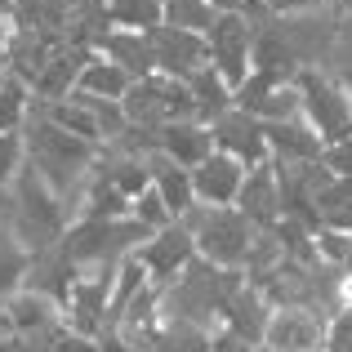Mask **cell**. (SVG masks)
<instances>
[{"label":"cell","instance_id":"15","mask_svg":"<svg viewBox=\"0 0 352 352\" xmlns=\"http://www.w3.org/2000/svg\"><path fill=\"white\" fill-rule=\"evenodd\" d=\"M156 152L179 161L183 170H197V165L214 152V134H210V125H201V120H174V125L156 129Z\"/></svg>","mask_w":352,"mask_h":352},{"label":"cell","instance_id":"33","mask_svg":"<svg viewBox=\"0 0 352 352\" xmlns=\"http://www.w3.org/2000/svg\"><path fill=\"white\" fill-rule=\"evenodd\" d=\"M9 36H14V23H0V80L9 76Z\"/></svg>","mask_w":352,"mask_h":352},{"label":"cell","instance_id":"12","mask_svg":"<svg viewBox=\"0 0 352 352\" xmlns=\"http://www.w3.org/2000/svg\"><path fill=\"white\" fill-rule=\"evenodd\" d=\"M241 183H245V165L223 152H210L192 170V197H197V206H236Z\"/></svg>","mask_w":352,"mask_h":352},{"label":"cell","instance_id":"5","mask_svg":"<svg viewBox=\"0 0 352 352\" xmlns=\"http://www.w3.org/2000/svg\"><path fill=\"white\" fill-rule=\"evenodd\" d=\"M339 23L344 14L335 9V0L321 9H308V14H285L276 18V32L285 36L290 54L299 58V67H326L330 50H335V36H339Z\"/></svg>","mask_w":352,"mask_h":352},{"label":"cell","instance_id":"36","mask_svg":"<svg viewBox=\"0 0 352 352\" xmlns=\"http://www.w3.org/2000/svg\"><path fill=\"white\" fill-rule=\"evenodd\" d=\"M250 352H272V348H263V344H258V348H250Z\"/></svg>","mask_w":352,"mask_h":352},{"label":"cell","instance_id":"23","mask_svg":"<svg viewBox=\"0 0 352 352\" xmlns=\"http://www.w3.org/2000/svg\"><path fill=\"white\" fill-rule=\"evenodd\" d=\"M107 23H112L116 32L147 36L165 23V5L161 0H107Z\"/></svg>","mask_w":352,"mask_h":352},{"label":"cell","instance_id":"6","mask_svg":"<svg viewBox=\"0 0 352 352\" xmlns=\"http://www.w3.org/2000/svg\"><path fill=\"white\" fill-rule=\"evenodd\" d=\"M250 23L241 14H214V27L206 32V50H210V67L223 76V85L236 94V85L250 76Z\"/></svg>","mask_w":352,"mask_h":352},{"label":"cell","instance_id":"7","mask_svg":"<svg viewBox=\"0 0 352 352\" xmlns=\"http://www.w3.org/2000/svg\"><path fill=\"white\" fill-rule=\"evenodd\" d=\"M134 258L143 263L147 281H152L156 290H165V285H174L183 276V267L197 258V245H192V236H188L183 223H170V228H161V232L147 236L143 245L134 250Z\"/></svg>","mask_w":352,"mask_h":352},{"label":"cell","instance_id":"25","mask_svg":"<svg viewBox=\"0 0 352 352\" xmlns=\"http://www.w3.org/2000/svg\"><path fill=\"white\" fill-rule=\"evenodd\" d=\"M45 116L54 120L58 129H67V134H76V138H85V143H94V147H103V134H98V120L85 112V107H76V103H50L45 107Z\"/></svg>","mask_w":352,"mask_h":352},{"label":"cell","instance_id":"9","mask_svg":"<svg viewBox=\"0 0 352 352\" xmlns=\"http://www.w3.org/2000/svg\"><path fill=\"white\" fill-rule=\"evenodd\" d=\"M152 41V58H156V72L170 80H188L192 72H201L210 63V50H206V36H192V32H179V27H156L147 32Z\"/></svg>","mask_w":352,"mask_h":352},{"label":"cell","instance_id":"19","mask_svg":"<svg viewBox=\"0 0 352 352\" xmlns=\"http://www.w3.org/2000/svg\"><path fill=\"white\" fill-rule=\"evenodd\" d=\"M50 58H54V45L50 41H41V36L27 32V27H14V36H9V76L23 80V85L32 89Z\"/></svg>","mask_w":352,"mask_h":352},{"label":"cell","instance_id":"24","mask_svg":"<svg viewBox=\"0 0 352 352\" xmlns=\"http://www.w3.org/2000/svg\"><path fill=\"white\" fill-rule=\"evenodd\" d=\"M27 107H32V89L23 80L5 76L0 80V134H18L27 120Z\"/></svg>","mask_w":352,"mask_h":352},{"label":"cell","instance_id":"34","mask_svg":"<svg viewBox=\"0 0 352 352\" xmlns=\"http://www.w3.org/2000/svg\"><path fill=\"white\" fill-rule=\"evenodd\" d=\"M0 23H14V0H0Z\"/></svg>","mask_w":352,"mask_h":352},{"label":"cell","instance_id":"10","mask_svg":"<svg viewBox=\"0 0 352 352\" xmlns=\"http://www.w3.org/2000/svg\"><path fill=\"white\" fill-rule=\"evenodd\" d=\"M210 134H214V152L232 156V161H241L245 170H254V165L267 161V138H263V120L250 116V112H223L210 125Z\"/></svg>","mask_w":352,"mask_h":352},{"label":"cell","instance_id":"18","mask_svg":"<svg viewBox=\"0 0 352 352\" xmlns=\"http://www.w3.org/2000/svg\"><path fill=\"white\" fill-rule=\"evenodd\" d=\"M0 312H5V321H9V330H14V339H27V335H36V330L54 326V321L63 317L58 303H50L45 294H36V290H18Z\"/></svg>","mask_w":352,"mask_h":352},{"label":"cell","instance_id":"13","mask_svg":"<svg viewBox=\"0 0 352 352\" xmlns=\"http://www.w3.org/2000/svg\"><path fill=\"white\" fill-rule=\"evenodd\" d=\"M267 317H272V303H267L250 281H241L223 303V326L219 330H228V335H236L241 344L258 348L263 344V330H267Z\"/></svg>","mask_w":352,"mask_h":352},{"label":"cell","instance_id":"26","mask_svg":"<svg viewBox=\"0 0 352 352\" xmlns=\"http://www.w3.org/2000/svg\"><path fill=\"white\" fill-rule=\"evenodd\" d=\"M165 27L206 36L210 27H214V9H210L206 0H170V5H165Z\"/></svg>","mask_w":352,"mask_h":352},{"label":"cell","instance_id":"38","mask_svg":"<svg viewBox=\"0 0 352 352\" xmlns=\"http://www.w3.org/2000/svg\"><path fill=\"white\" fill-rule=\"evenodd\" d=\"M245 5H250V0H245Z\"/></svg>","mask_w":352,"mask_h":352},{"label":"cell","instance_id":"16","mask_svg":"<svg viewBox=\"0 0 352 352\" xmlns=\"http://www.w3.org/2000/svg\"><path fill=\"white\" fill-rule=\"evenodd\" d=\"M147 174H152V192L165 201V210H170L174 223H179V219L197 206V197H192V170H183V165L170 161L165 152H152L147 156Z\"/></svg>","mask_w":352,"mask_h":352},{"label":"cell","instance_id":"2","mask_svg":"<svg viewBox=\"0 0 352 352\" xmlns=\"http://www.w3.org/2000/svg\"><path fill=\"white\" fill-rule=\"evenodd\" d=\"M147 236L152 232H147L143 223H134V219H76V223L63 232L58 250L76 267H107V263L129 258Z\"/></svg>","mask_w":352,"mask_h":352},{"label":"cell","instance_id":"37","mask_svg":"<svg viewBox=\"0 0 352 352\" xmlns=\"http://www.w3.org/2000/svg\"><path fill=\"white\" fill-rule=\"evenodd\" d=\"M161 5H170V0H161Z\"/></svg>","mask_w":352,"mask_h":352},{"label":"cell","instance_id":"22","mask_svg":"<svg viewBox=\"0 0 352 352\" xmlns=\"http://www.w3.org/2000/svg\"><path fill=\"white\" fill-rule=\"evenodd\" d=\"M9 223H14V219H0V308L23 290L27 263H32V254L18 245V236H14V228H9Z\"/></svg>","mask_w":352,"mask_h":352},{"label":"cell","instance_id":"4","mask_svg":"<svg viewBox=\"0 0 352 352\" xmlns=\"http://www.w3.org/2000/svg\"><path fill=\"white\" fill-rule=\"evenodd\" d=\"M120 107H125V120L138 125V129H165V125H174V120H197V107H192L188 85L161 76V72L134 80L129 94L120 98Z\"/></svg>","mask_w":352,"mask_h":352},{"label":"cell","instance_id":"11","mask_svg":"<svg viewBox=\"0 0 352 352\" xmlns=\"http://www.w3.org/2000/svg\"><path fill=\"white\" fill-rule=\"evenodd\" d=\"M263 138H267V161L272 165H312L321 161V147H326L303 116L263 120Z\"/></svg>","mask_w":352,"mask_h":352},{"label":"cell","instance_id":"21","mask_svg":"<svg viewBox=\"0 0 352 352\" xmlns=\"http://www.w3.org/2000/svg\"><path fill=\"white\" fill-rule=\"evenodd\" d=\"M129 85H134V80H129L116 63H107L103 54H89V63L80 67V76H76V89H80V94L107 98V103H120V98L129 94Z\"/></svg>","mask_w":352,"mask_h":352},{"label":"cell","instance_id":"1","mask_svg":"<svg viewBox=\"0 0 352 352\" xmlns=\"http://www.w3.org/2000/svg\"><path fill=\"white\" fill-rule=\"evenodd\" d=\"M179 223L188 228L192 245H197V258H206L214 267H228V272L245 267L250 241L258 232L236 206H192Z\"/></svg>","mask_w":352,"mask_h":352},{"label":"cell","instance_id":"20","mask_svg":"<svg viewBox=\"0 0 352 352\" xmlns=\"http://www.w3.org/2000/svg\"><path fill=\"white\" fill-rule=\"evenodd\" d=\"M183 85H188V94H192V107H197V120H201V125H214L223 112H232V89L223 85V76H219L210 63L201 72H192Z\"/></svg>","mask_w":352,"mask_h":352},{"label":"cell","instance_id":"35","mask_svg":"<svg viewBox=\"0 0 352 352\" xmlns=\"http://www.w3.org/2000/svg\"><path fill=\"white\" fill-rule=\"evenodd\" d=\"M335 9H339L344 18H352V0H335Z\"/></svg>","mask_w":352,"mask_h":352},{"label":"cell","instance_id":"14","mask_svg":"<svg viewBox=\"0 0 352 352\" xmlns=\"http://www.w3.org/2000/svg\"><path fill=\"white\" fill-rule=\"evenodd\" d=\"M236 210H241V214H245L254 228H276V223H281V192H276V170H272V161L245 170V183H241Z\"/></svg>","mask_w":352,"mask_h":352},{"label":"cell","instance_id":"3","mask_svg":"<svg viewBox=\"0 0 352 352\" xmlns=\"http://www.w3.org/2000/svg\"><path fill=\"white\" fill-rule=\"evenodd\" d=\"M294 89H299V116L317 129L321 143L352 138V94H348L344 80H335L330 72L303 67L294 76Z\"/></svg>","mask_w":352,"mask_h":352},{"label":"cell","instance_id":"31","mask_svg":"<svg viewBox=\"0 0 352 352\" xmlns=\"http://www.w3.org/2000/svg\"><path fill=\"white\" fill-rule=\"evenodd\" d=\"M326 352H352V312H339L326 326Z\"/></svg>","mask_w":352,"mask_h":352},{"label":"cell","instance_id":"28","mask_svg":"<svg viewBox=\"0 0 352 352\" xmlns=\"http://www.w3.org/2000/svg\"><path fill=\"white\" fill-rule=\"evenodd\" d=\"M317 72H330L335 80H352V18H344V23H339L335 50H330L326 67H317Z\"/></svg>","mask_w":352,"mask_h":352},{"label":"cell","instance_id":"30","mask_svg":"<svg viewBox=\"0 0 352 352\" xmlns=\"http://www.w3.org/2000/svg\"><path fill=\"white\" fill-rule=\"evenodd\" d=\"M321 165L330 170V179H352V138L321 147Z\"/></svg>","mask_w":352,"mask_h":352},{"label":"cell","instance_id":"27","mask_svg":"<svg viewBox=\"0 0 352 352\" xmlns=\"http://www.w3.org/2000/svg\"><path fill=\"white\" fill-rule=\"evenodd\" d=\"M129 219H134V223H143L147 232H161V228H170V223H174V214L165 210V201L156 197L152 188H147L143 197H134V201H129Z\"/></svg>","mask_w":352,"mask_h":352},{"label":"cell","instance_id":"32","mask_svg":"<svg viewBox=\"0 0 352 352\" xmlns=\"http://www.w3.org/2000/svg\"><path fill=\"white\" fill-rule=\"evenodd\" d=\"M267 9H272V18H285V14H308V9H321L330 5V0H263Z\"/></svg>","mask_w":352,"mask_h":352},{"label":"cell","instance_id":"8","mask_svg":"<svg viewBox=\"0 0 352 352\" xmlns=\"http://www.w3.org/2000/svg\"><path fill=\"white\" fill-rule=\"evenodd\" d=\"M330 317L317 308H272L263 330V348L272 352H326Z\"/></svg>","mask_w":352,"mask_h":352},{"label":"cell","instance_id":"17","mask_svg":"<svg viewBox=\"0 0 352 352\" xmlns=\"http://www.w3.org/2000/svg\"><path fill=\"white\" fill-rule=\"evenodd\" d=\"M94 54H103L107 63H116L129 80H143V76H152V72H156L152 41H147V36H138V32H116V27H112V32L98 41Z\"/></svg>","mask_w":352,"mask_h":352},{"label":"cell","instance_id":"29","mask_svg":"<svg viewBox=\"0 0 352 352\" xmlns=\"http://www.w3.org/2000/svg\"><path fill=\"white\" fill-rule=\"evenodd\" d=\"M27 165V147H23V134H0V188L18 179V170Z\"/></svg>","mask_w":352,"mask_h":352}]
</instances>
